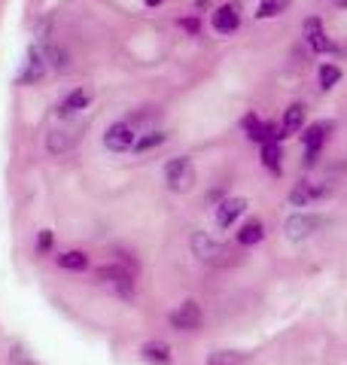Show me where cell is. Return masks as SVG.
Returning <instances> with one entry per match:
<instances>
[{"label":"cell","mask_w":347,"mask_h":365,"mask_svg":"<svg viewBox=\"0 0 347 365\" xmlns=\"http://www.w3.org/2000/svg\"><path fill=\"white\" fill-rule=\"evenodd\" d=\"M244 362H247V356L244 353H235V350H219L207 359V365H244Z\"/></svg>","instance_id":"obj_23"},{"label":"cell","mask_w":347,"mask_h":365,"mask_svg":"<svg viewBox=\"0 0 347 365\" xmlns=\"http://www.w3.org/2000/svg\"><path fill=\"white\" fill-rule=\"evenodd\" d=\"M320 216H314V213H293L286 220V225H283V232H286V237L289 241H305V237H311L320 228Z\"/></svg>","instance_id":"obj_4"},{"label":"cell","mask_w":347,"mask_h":365,"mask_svg":"<svg viewBox=\"0 0 347 365\" xmlns=\"http://www.w3.org/2000/svg\"><path fill=\"white\" fill-rule=\"evenodd\" d=\"M49 250H52V232H40V235H37V253L46 256Z\"/></svg>","instance_id":"obj_26"},{"label":"cell","mask_w":347,"mask_h":365,"mask_svg":"<svg viewBox=\"0 0 347 365\" xmlns=\"http://www.w3.org/2000/svg\"><path fill=\"white\" fill-rule=\"evenodd\" d=\"M302 125H305V107H302V104L286 107V113H283V122H281L283 137H293V134H298V131H302Z\"/></svg>","instance_id":"obj_14"},{"label":"cell","mask_w":347,"mask_h":365,"mask_svg":"<svg viewBox=\"0 0 347 365\" xmlns=\"http://www.w3.org/2000/svg\"><path fill=\"white\" fill-rule=\"evenodd\" d=\"M89 104H91V91L89 88H74L71 95L61 101L58 113H61V116H71V113H76V110H86Z\"/></svg>","instance_id":"obj_13"},{"label":"cell","mask_w":347,"mask_h":365,"mask_svg":"<svg viewBox=\"0 0 347 365\" xmlns=\"http://www.w3.org/2000/svg\"><path fill=\"white\" fill-rule=\"evenodd\" d=\"M305 37L311 43V49L314 52H332V40L323 34V25H320V19H305Z\"/></svg>","instance_id":"obj_9"},{"label":"cell","mask_w":347,"mask_h":365,"mask_svg":"<svg viewBox=\"0 0 347 365\" xmlns=\"http://www.w3.org/2000/svg\"><path fill=\"white\" fill-rule=\"evenodd\" d=\"M134 125L131 122H113L107 134H104V146L113 153H125V150H134Z\"/></svg>","instance_id":"obj_3"},{"label":"cell","mask_w":347,"mask_h":365,"mask_svg":"<svg viewBox=\"0 0 347 365\" xmlns=\"http://www.w3.org/2000/svg\"><path fill=\"white\" fill-rule=\"evenodd\" d=\"M317 158H320V153L305 150V168H314V165H317Z\"/></svg>","instance_id":"obj_29"},{"label":"cell","mask_w":347,"mask_h":365,"mask_svg":"<svg viewBox=\"0 0 347 365\" xmlns=\"http://www.w3.org/2000/svg\"><path fill=\"white\" fill-rule=\"evenodd\" d=\"M335 131V125L332 122H314V125H308V131L302 134V140H305V150H314L320 153V146L326 143V137Z\"/></svg>","instance_id":"obj_10"},{"label":"cell","mask_w":347,"mask_h":365,"mask_svg":"<svg viewBox=\"0 0 347 365\" xmlns=\"http://www.w3.org/2000/svg\"><path fill=\"white\" fill-rule=\"evenodd\" d=\"M320 195H326V189L317 186V182L302 180V182H296V189H293V195H289V201H293L296 207H308V204L314 201V198H320Z\"/></svg>","instance_id":"obj_11"},{"label":"cell","mask_w":347,"mask_h":365,"mask_svg":"<svg viewBox=\"0 0 347 365\" xmlns=\"http://www.w3.org/2000/svg\"><path fill=\"white\" fill-rule=\"evenodd\" d=\"M244 210H247V198H226L216 207V225L219 228H231V225H235V220Z\"/></svg>","instance_id":"obj_8"},{"label":"cell","mask_w":347,"mask_h":365,"mask_svg":"<svg viewBox=\"0 0 347 365\" xmlns=\"http://www.w3.org/2000/svg\"><path fill=\"white\" fill-rule=\"evenodd\" d=\"M168 137L161 134V131H146V134H141L134 140V153H146V150H156V146H161Z\"/></svg>","instance_id":"obj_21"},{"label":"cell","mask_w":347,"mask_h":365,"mask_svg":"<svg viewBox=\"0 0 347 365\" xmlns=\"http://www.w3.org/2000/svg\"><path fill=\"white\" fill-rule=\"evenodd\" d=\"M144 359H149L153 365H168L171 362V350L168 344H161V341H149V344H144Z\"/></svg>","instance_id":"obj_16"},{"label":"cell","mask_w":347,"mask_h":365,"mask_svg":"<svg viewBox=\"0 0 347 365\" xmlns=\"http://www.w3.org/2000/svg\"><path fill=\"white\" fill-rule=\"evenodd\" d=\"M281 143H262V165L271 170V174H281Z\"/></svg>","instance_id":"obj_17"},{"label":"cell","mask_w":347,"mask_h":365,"mask_svg":"<svg viewBox=\"0 0 347 365\" xmlns=\"http://www.w3.org/2000/svg\"><path fill=\"white\" fill-rule=\"evenodd\" d=\"M46 73V58L37 52V49H31L28 52V64H25V71L19 73V83H40V76Z\"/></svg>","instance_id":"obj_12"},{"label":"cell","mask_w":347,"mask_h":365,"mask_svg":"<svg viewBox=\"0 0 347 365\" xmlns=\"http://www.w3.org/2000/svg\"><path fill=\"white\" fill-rule=\"evenodd\" d=\"M262 237H265L262 220H247L244 225L238 228V244H241V247H253V244H259Z\"/></svg>","instance_id":"obj_15"},{"label":"cell","mask_w":347,"mask_h":365,"mask_svg":"<svg viewBox=\"0 0 347 365\" xmlns=\"http://www.w3.org/2000/svg\"><path fill=\"white\" fill-rule=\"evenodd\" d=\"M192 253L198 256L201 262H219V256H223L226 250H223V244H216L207 232H195L192 235Z\"/></svg>","instance_id":"obj_6"},{"label":"cell","mask_w":347,"mask_h":365,"mask_svg":"<svg viewBox=\"0 0 347 365\" xmlns=\"http://www.w3.org/2000/svg\"><path fill=\"white\" fill-rule=\"evenodd\" d=\"M180 25H183V28H186L189 34H198V19H183V21H180Z\"/></svg>","instance_id":"obj_28"},{"label":"cell","mask_w":347,"mask_h":365,"mask_svg":"<svg viewBox=\"0 0 347 365\" xmlns=\"http://www.w3.org/2000/svg\"><path fill=\"white\" fill-rule=\"evenodd\" d=\"M201 307L195 302H183L177 311L171 314V326L177 329V332H198L201 329Z\"/></svg>","instance_id":"obj_5"},{"label":"cell","mask_w":347,"mask_h":365,"mask_svg":"<svg viewBox=\"0 0 347 365\" xmlns=\"http://www.w3.org/2000/svg\"><path fill=\"white\" fill-rule=\"evenodd\" d=\"M159 4H165V0H146V6H159Z\"/></svg>","instance_id":"obj_30"},{"label":"cell","mask_w":347,"mask_h":365,"mask_svg":"<svg viewBox=\"0 0 347 365\" xmlns=\"http://www.w3.org/2000/svg\"><path fill=\"white\" fill-rule=\"evenodd\" d=\"M283 9H289V0H259L256 19H274V16H281Z\"/></svg>","instance_id":"obj_22"},{"label":"cell","mask_w":347,"mask_h":365,"mask_svg":"<svg viewBox=\"0 0 347 365\" xmlns=\"http://www.w3.org/2000/svg\"><path fill=\"white\" fill-rule=\"evenodd\" d=\"M46 58L52 61L55 71H64V67H67V55H64L61 49H58V46H49V49H46Z\"/></svg>","instance_id":"obj_25"},{"label":"cell","mask_w":347,"mask_h":365,"mask_svg":"<svg viewBox=\"0 0 347 365\" xmlns=\"http://www.w3.org/2000/svg\"><path fill=\"white\" fill-rule=\"evenodd\" d=\"M241 125H244V134L250 137L253 143H265V122H259L256 113H247Z\"/></svg>","instance_id":"obj_19"},{"label":"cell","mask_w":347,"mask_h":365,"mask_svg":"<svg viewBox=\"0 0 347 365\" xmlns=\"http://www.w3.org/2000/svg\"><path fill=\"white\" fill-rule=\"evenodd\" d=\"M9 362H13V365H37V362H31V359H28V353L21 350V347H13V350H9Z\"/></svg>","instance_id":"obj_27"},{"label":"cell","mask_w":347,"mask_h":365,"mask_svg":"<svg viewBox=\"0 0 347 365\" xmlns=\"http://www.w3.org/2000/svg\"><path fill=\"white\" fill-rule=\"evenodd\" d=\"M335 4H338V6H347V0H335Z\"/></svg>","instance_id":"obj_31"},{"label":"cell","mask_w":347,"mask_h":365,"mask_svg":"<svg viewBox=\"0 0 347 365\" xmlns=\"http://www.w3.org/2000/svg\"><path fill=\"white\" fill-rule=\"evenodd\" d=\"M241 28V13L235 4H223L213 13V31L216 34H235Z\"/></svg>","instance_id":"obj_7"},{"label":"cell","mask_w":347,"mask_h":365,"mask_svg":"<svg viewBox=\"0 0 347 365\" xmlns=\"http://www.w3.org/2000/svg\"><path fill=\"white\" fill-rule=\"evenodd\" d=\"M58 265H61L64 271H86L89 268V256L79 253V250H71V253L58 256Z\"/></svg>","instance_id":"obj_20"},{"label":"cell","mask_w":347,"mask_h":365,"mask_svg":"<svg viewBox=\"0 0 347 365\" xmlns=\"http://www.w3.org/2000/svg\"><path fill=\"white\" fill-rule=\"evenodd\" d=\"M95 280L104 283V287H110L122 295V299H131V292H134V280H131V271L119 265V262H113V265H101L95 271Z\"/></svg>","instance_id":"obj_1"},{"label":"cell","mask_w":347,"mask_h":365,"mask_svg":"<svg viewBox=\"0 0 347 365\" xmlns=\"http://www.w3.org/2000/svg\"><path fill=\"white\" fill-rule=\"evenodd\" d=\"M338 79H341V67L338 64H323L320 67V88L323 91H329L335 83H338Z\"/></svg>","instance_id":"obj_24"},{"label":"cell","mask_w":347,"mask_h":365,"mask_svg":"<svg viewBox=\"0 0 347 365\" xmlns=\"http://www.w3.org/2000/svg\"><path fill=\"white\" fill-rule=\"evenodd\" d=\"M46 150H49L52 155H61L71 150V134L67 131H49L46 134Z\"/></svg>","instance_id":"obj_18"},{"label":"cell","mask_w":347,"mask_h":365,"mask_svg":"<svg viewBox=\"0 0 347 365\" xmlns=\"http://www.w3.org/2000/svg\"><path fill=\"white\" fill-rule=\"evenodd\" d=\"M165 182L171 192H189L195 186V168L189 158H183V155L171 158L165 165Z\"/></svg>","instance_id":"obj_2"}]
</instances>
